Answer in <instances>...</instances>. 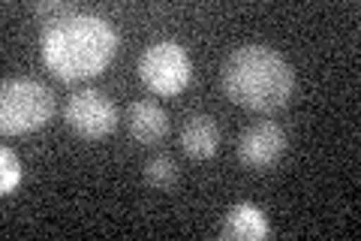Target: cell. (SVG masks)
<instances>
[{"label": "cell", "mask_w": 361, "mask_h": 241, "mask_svg": "<svg viewBox=\"0 0 361 241\" xmlns=\"http://www.w3.org/2000/svg\"><path fill=\"white\" fill-rule=\"evenodd\" d=\"M39 54L61 82H85L115 61L118 30L94 13H73L42 28Z\"/></svg>", "instance_id": "6da1fadb"}, {"label": "cell", "mask_w": 361, "mask_h": 241, "mask_svg": "<svg viewBox=\"0 0 361 241\" xmlns=\"http://www.w3.org/2000/svg\"><path fill=\"white\" fill-rule=\"evenodd\" d=\"M220 82L226 97L238 106L250 112H277L295 90V73L280 52L250 42L226 57Z\"/></svg>", "instance_id": "7a4b0ae2"}, {"label": "cell", "mask_w": 361, "mask_h": 241, "mask_svg": "<svg viewBox=\"0 0 361 241\" xmlns=\"http://www.w3.org/2000/svg\"><path fill=\"white\" fill-rule=\"evenodd\" d=\"M54 114V94L37 78H9L0 90V130L25 136L45 127Z\"/></svg>", "instance_id": "3957f363"}, {"label": "cell", "mask_w": 361, "mask_h": 241, "mask_svg": "<svg viewBox=\"0 0 361 241\" xmlns=\"http://www.w3.org/2000/svg\"><path fill=\"white\" fill-rule=\"evenodd\" d=\"M139 76L154 94L175 97L190 85L193 76V61H190L187 49L175 40L151 42L139 57Z\"/></svg>", "instance_id": "277c9868"}, {"label": "cell", "mask_w": 361, "mask_h": 241, "mask_svg": "<svg viewBox=\"0 0 361 241\" xmlns=\"http://www.w3.org/2000/svg\"><path fill=\"white\" fill-rule=\"evenodd\" d=\"M63 121L70 130L78 133L82 139H103L118 127V106L106 90L99 88H85L66 100L63 106Z\"/></svg>", "instance_id": "5b68a950"}, {"label": "cell", "mask_w": 361, "mask_h": 241, "mask_svg": "<svg viewBox=\"0 0 361 241\" xmlns=\"http://www.w3.org/2000/svg\"><path fill=\"white\" fill-rule=\"evenodd\" d=\"M286 151V133L274 121H259L247 127L238 139V160L247 169H268L274 166Z\"/></svg>", "instance_id": "8992f818"}, {"label": "cell", "mask_w": 361, "mask_h": 241, "mask_svg": "<svg viewBox=\"0 0 361 241\" xmlns=\"http://www.w3.org/2000/svg\"><path fill=\"white\" fill-rule=\"evenodd\" d=\"M127 130L139 145H157L169 133V114L154 100H135L127 109Z\"/></svg>", "instance_id": "52a82bcc"}, {"label": "cell", "mask_w": 361, "mask_h": 241, "mask_svg": "<svg viewBox=\"0 0 361 241\" xmlns=\"http://www.w3.org/2000/svg\"><path fill=\"white\" fill-rule=\"evenodd\" d=\"M217 145H220V127L211 114H190L184 130H180V148L196 157V160H205L217 154Z\"/></svg>", "instance_id": "ba28073f"}, {"label": "cell", "mask_w": 361, "mask_h": 241, "mask_svg": "<svg viewBox=\"0 0 361 241\" xmlns=\"http://www.w3.org/2000/svg\"><path fill=\"white\" fill-rule=\"evenodd\" d=\"M220 235L229 241H259L268 235V217L262 214V208H256V205L241 202L226 214Z\"/></svg>", "instance_id": "9c48e42d"}, {"label": "cell", "mask_w": 361, "mask_h": 241, "mask_svg": "<svg viewBox=\"0 0 361 241\" xmlns=\"http://www.w3.org/2000/svg\"><path fill=\"white\" fill-rule=\"evenodd\" d=\"M180 172H178V163L169 154H157L145 163V181L157 190H172L178 184Z\"/></svg>", "instance_id": "30bf717a"}, {"label": "cell", "mask_w": 361, "mask_h": 241, "mask_svg": "<svg viewBox=\"0 0 361 241\" xmlns=\"http://www.w3.org/2000/svg\"><path fill=\"white\" fill-rule=\"evenodd\" d=\"M21 184V163L13 148H0V193L9 196Z\"/></svg>", "instance_id": "8fae6325"}, {"label": "cell", "mask_w": 361, "mask_h": 241, "mask_svg": "<svg viewBox=\"0 0 361 241\" xmlns=\"http://www.w3.org/2000/svg\"><path fill=\"white\" fill-rule=\"evenodd\" d=\"M30 9L45 21V25H51V21H61V18H66V16L75 13L73 4H66V0H51V4H33Z\"/></svg>", "instance_id": "7c38bea8"}]
</instances>
